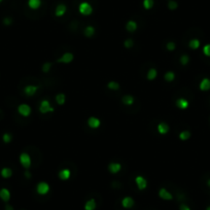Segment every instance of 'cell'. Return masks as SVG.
Listing matches in <instances>:
<instances>
[{
	"instance_id": "f35d334b",
	"label": "cell",
	"mask_w": 210,
	"mask_h": 210,
	"mask_svg": "<svg viewBox=\"0 0 210 210\" xmlns=\"http://www.w3.org/2000/svg\"><path fill=\"white\" fill-rule=\"evenodd\" d=\"M179 210H190V208L189 206H187V204H185V203H182V204L179 205Z\"/></svg>"
},
{
	"instance_id": "d6986e66",
	"label": "cell",
	"mask_w": 210,
	"mask_h": 210,
	"mask_svg": "<svg viewBox=\"0 0 210 210\" xmlns=\"http://www.w3.org/2000/svg\"><path fill=\"white\" fill-rule=\"evenodd\" d=\"M138 29V23L135 20H129L126 23V30L130 33H134Z\"/></svg>"
},
{
	"instance_id": "e575fe53",
	"label": "cell",
	"mask_w": 210,
	"mask_h": 210,
	"mask_svg": "<svg viewBox=\"0 0 210 210\" xmlns=\"http://www.w3.org/2000/svg\"><path fill=\"white\" fill-rule=\"evenodd\" d=\"M178 7V3L174 0H169L168 1V8L170 10H175L176 8Z\"/></svg>"
},
{
	"instance_id": "484cf974",
	"label": "cell",
	"mask_w": 210,
	"mask_h": 210,
	"mask_svg": "<svg viewBox=\"0 0 210 210\" xmlns=\"http://www.w3.org/2000/svg\"><path fill=\"white\" fill-rule=\"evenodd\" d=\"M97 207V203H96V200L93 198L89 199L88 201L86 202L84 204V210H95Z\"/></svg>"
},
{
	"instance_id": "7a4b0ae2",
	"label": "cell",
	"mask_w": 210,
	"mask_h": 210,
	"mask_svg": "<svg viewBox=\"0 0 210 210\" xmlns=\"http://www.w3.org/2000/svg\"><path fill=\"white\" fill-rule=\"evenodd\" d=\"M78 12H79V14H81V16L89 17V16H91V15L93 14L94 8H93L92 4H91L90 2L83 1V2H81L79 5H78Z\"/></svg>"
},
{
	"instance_id": "277c9868",
	"label": "cell",
	"mask_w": 210,
	"mask_h": 210,
	"mask_svg": "<svg viewBox=\"0 0 210 210\" xmlns=\"http://www.w3.org/2000/svg\"><path fill=\"white\" fill-rule=\"evenodd\" d=\"M18 113L20 114L23 118H28V116H31L32 113V108L31 106L27 103H21L20 105L18 106Z\"/></svg>"
},
{
	"instance_id": "8992f818",
	"label": "cell",
	"mask_w": 210,
	"mask_h": 210,
	"mask_svg": "<svg viewBox=\"0 0 210 210\" xmlns=\"http://www.w3.org/2000/svg\"><path fill=\"white\" fill-rule=\"evenodd\" d=\"M134 180H135L136 187H137V189L139 190H145L147 189V187H148V181H147V179L144 176H142V175H137Z\"/></svg>"
},
{
	"instance_id": "4fadbf2b",
	"label": "cell",
	"mask_w": 210,
	"mask_h": 210,
	"mask_svg": "<svg viewBox=\"0 0 210 210\" xmlns=\"http://www.w3.org/2000/svg\"><path fill=\"white\" fill-rule=\"evenodd\" d=\"M175 105H176V107L178 108V109L180 110H185L189 108L190 106V101L187 100V99L183 98V97H181V98H178L176 99V101H175Z\"/></svg>"
},
{
	"instance_id": "e0dca14e",
	"label": "cell",
	"mask_w": 210,
	"mask_h": 210,
	"mask_svg": "<svg viewBox=\"0 0 210 210\" xmlns=\"http://www.w3.org/2000/svg\"><path fill=\"white\" fill-rule=\"evenodd\" d=\"M122 103L125 106H132L135 103V97L133 95L126 94L122 97Z\"/></svg>"
},
{
	"instance_id": "b9f144b4",
	"label": "cell",
	"mask_w": 210,
	"mask_h": 210,
	"mask_svg": "<svg viewBox=\"0 0 210 210\" xmlns=\"http://www.w3.org/2000/svg\"><path fill=\"white\" fill-rule=\"evenodd\" d=\"M207 185H208V187H210V178L207 180Z\"/></svg>"
},
{
	"instance_id": "d4e9b609",
	"label": "cell",
	"mask_w": 210,
	"mask_h": 210,
	"mask_svg": "<svg viewBox=\"0 0 210 210\" xmlns=\"http://www.w3.org/2000/svg\"><path fill=\"white\" fill-rule=\"evenodd\" d=\"M107 89L109 91H113V92H118L121 89V84L120 83L116 81H109L107 83Z\"/></svg>"
},
{
	"instance_id": "9c48e42d",
	"label": "cell",
	"mask_w": 210,
	"mask_h": 210,
	"mask_svg": "<svg viewBox=\"0 0 210 210\" xmlns=\"http://www.w3.org/2000/svg\"><path fill=\"white\" fill-rule=\"evenodd\" d=\"M39 90V86L37 84H27L24 88V94L27 97H33L34 95H36V93Z\"/></svg>"
},
{
	"instance_id": "83f0119b",
	"label": "cell",
	"mask_w": 210,
	"mask_h": 210,
	"mask_svg": "<svg viewBox=\"0 0 210 210\" xmlns=\"http://www.w3.org/2000/svg\"><path fill=\"white\" fill-rule=\"evenodd\" d=\"M0 175L5 179L10 178L12 176V170L8 167H3L1 169V171H0Z\"/></svg>"
},
{
	"instance_id": "3957f363",
	"label": "cell",
	"mask_w": 210,
	"mask_h": 210,
	"mask_svg": "<svg viewBox=\"0 0 210 210\" xmlns=\"http://www.w3.org/2000/svg\"><path fill=\"white\" fill-rule=\"evenodd\" d=\"M19 162H20L22 167H23L24 169H26V170H28L32 165L31 156H30L28 153H22L20 155V157H19Z\"/></svg>"
},
{
	"instance_id": "ee69618b",
	"label": "cell",
	"mask_w": 210,
	"mask_h": 210,
	"mask_svg": "<svg viewBox=\"0 0 210 210\" xmlns=\"http://www.w3.org/2000/svg\"><path fill=\"white\" fill-rule=\"evenodd\" d=\"M2 1H3V0H0V2H2Z\"/></svg>"
},
{
	"instance_id": "2e32d148",
	"label": "cell",
	"mask_w": 210,
	"mask_h": 210,
	"mask_svg": "<svg viewBox=\"0 0 210 210\" xmlns=\"http://www.w3.org/2000/svg\"><path fill=\"white\" fill-rule=\"evenodd\" d=\"M134 205H135V201L132 197L126 196L122 199V206L125 209H131L132 207H134Z\"/></svg>"
},
{
	"instance_id": "7bdbcfd3",
	"label": "cell",
	"mask_w": 210,
	"mask_h": 210,
	"mask_svg": "<svg viewBox=\"0 0 210 210\" xmlns=\"http://www.w3.org/2000/svg\"><path fill=\"white\" fill-rule=\"evenodd\" d=\"M206 210H210V206H208V207H207V208H206Z\"/></svg>"
},
{
	"instance_id": "ffe728a7",
	"label": "cell",
	"mask_w": 210,
	"mask_h": 210,
	"mask_svg": "<svg viewBox=\"0 0 210 210\" xmlns=\"http://www.w3.org/2000/svg\"><path fill=\"white\" fill-rule=\"evenodd\" d=\"M158 73H159V72H158L157 68H155V67H151V68H149L148 71L146 72L147 81H155V79L158 77Z\"/></svg>"
},
{
	"instance_id": "d6a6232c",
	"label": "cell",
	"mask_w": 210,
	"mask_h": 210,
	"mask_svg": "<svg viewBox=\"0 0 210 210\" xmlns=\"http://www.w3.org/2000/svg\"><path fill=\"white\" fill-rule=\"evenodd\" d=\"M124 47H126L127 49H130L134 47V40L132 38H127L124 41Z\"/></svg>"
},
{
	"instance_id": "ba28073f",
	"label": "cell",
	"mask_w": 210,
	"mask_h": 210,
	"mask_svg": "<svg viewBox=\"0 0 210 210\" xmlns=\"http://www.w3.org/2000/svg\"><path fill=\"white\" fill-rule=\"evenodd\" d=\"M123 169V166L121 163H118V162H110L109 164H108L107 166V170L109 171L110 174H118V173L122 171Z\"/></svg>"
},
{
	"instance_id": "603a6c76",
	"label": "cell",
	"mask_w": 210,
	"mask_h": 210,
	"mask_svg": "<svg viewBox=\"0 0 210 210\" xmlns=\"http://www.w3.org/2000/svg\"><path fill=\"white\" fill-rule=\"evenodd\" d=\"M0 199L4 202H8L10 199V192L6 187H2L0 190Z\"/></svg>"
},
{
	"instance_id": "5b68a950",
	"label": "cell",
	"mask_w": 210,
	"mask_h": 210,
	"mask_svg": "<svg viewBox=\"0 0 210 210\" xmlns=\"http://www.w3.org/2000/svg\"><path fill=\"white\" fill-rule=\"evenodd\" d=\"M51 190V187L47 182L45 181H40L36 185V193L40 196H45L47 195Z\"/></svg>"
},
{
	"instance_id": "836d02e7",
	"label": "cell",
	"mask_w": 210,
	"mask_h": 210,
	"mask_svg": "<svg viewBox=\"0 0 210 210\" xmlns=\"http://www.w3.org/2000/svg\"><path fill=\"white\" fill-rule=\"evenodd\" d=\"M12 136L10 135L9 133H4L3 135H2V141L4 142V143H9V142H12Z\"/></svg>"
},
{
	"instance_id": "f1b7e54d",
	"label": "cell",
	"mask_w": 210,
	"mask_h": 210,
	"mask_svg": "<svg viewBox=\"0 0 210 210\" xmlns=\"http://www.w3.org/2000/svg\"><path fill=\"white\" fill-rule=\"evenodd\" d=\"M190 136H192V134H190V132L187 131V130H182V131L179 132L178 134V138L181 141H187V140H189Z\"/></svg>"
},
{
	"instance_id": "6da1fadb",
	"label": "cell",
	"mask_w": 210,
	"mask_h": 210,
	"mask_svg": "<svg viewBox=\"0 0 210 210\" xmlns=\"http://www.w3.org/2000/svg\"><path fill=\"white\" fill-rule=\"evenodd\" d=\"M38 110L41 114H47V113H52L55 111V108L52 105V103L49 102V100L47 99H42L38 106Z\"/></svg>"
},
{
	"instance_id": "52a82bcc",
	"label": "cell",
	"mask_w": 210,
	"mask_h": 210,
	"mask_svg": "<svg viewBox=\"0 0 210 210\" xmlns=\"http://www.w3.org/2000/svg\"><path fill=\"white\" fill-rule=\"evenodd\" d=\"M73 60H74V55L72 53H70V52H66V53L62 54L56 62L59 64H70Z\"/></svg>"
},
{
	"instance_id": "7c38bea8",
	"label": "cell",
	"mask_w": 210,
	"mask_h": 210,
	"mask_svg": "<svg viewBox=\"0 0 210 210\" xmlns=\"http://www.w3.org/2000/svg\"><path fill=\"white\" fill-rule=\"evenodd\" d=\"M157 131L160 135H167L170 132V126L166 122H160L157 126Z\"/></svg>"
},
{
	"instance_id": "7402d4cb",
	"label": "cell",
	"mask_w": 210,
	"mask_h": 210,
	"mask_svg": "<svg viewBox=\"0 0 210 210\" xmlns=\"http://www.w3.org/2000/svg\"><path fill=\"white\" fill-rule=\"evenodd\" d=\"M95 33H96V29H95V27L92 25H88L84 29V35L88 38L93 37V36L95 35Z\"/></svg>"
},
{
	"instance_id": "60d3db41",
	"label": "cell",
	"mask_w": 210,
	"mask_h": 210,
	"mask_svg": "<svg viewBox=\"0 0 210 210\" xmlns=\"http://www.w3.org/2000/svg\"><path fill=\"white\" fill-rule=\"evenodd\" d=\"M5 210H14V208H12V206H10V205H6Z\"/></svg>"
},
{
	"instance_id": "74e56055",
	"label": "cell",
	"mask_w": 210,
	"mask_h": 210,
	"mask_svg": "<svg viewBox=\"0 0 210 210\" xmlns=\"http://www.w3.org/2000/svg\"><path fill=\"white\" fill-rule=\"evenodd\" d=\"M203 54H204L206 57H210V43L205 44L204 47H203Z\"/></svg>"
},
{
	"instance_id": "1f68e13d",
	"label": "cell",
	"mask_w": 210,
	"mask_h": 210,
	"mask_svg": "<svg viewBox=\"0 0 210 210\" xmlns=\"http://www.w3.org/2000/svg\"><path fill=\"white\" fill-rule=\"evenodd\" d=\"M179 62L182 66H187V64L190 63V56L187 55V54H183V55L180 56L179 58Z\"/></svg>"
},
{
	"instance_id": "30bf717a",
	"label": "cell",
	"mask_w": 210,
	"mask_h": 210,
	"mask_svg": "<svg viewBox=\"0 0 210 210\" xmlns=\"http://www.w3.org/2000/svg\"><path fill=\"white\" fill-rule=\"evenodd\" d=\"M86 125H88L89 128L93 130H96L98 128H100L101 126V120L97 116H90V118L86 120Z\"/></svg>"
},
{
	"instance_id": "d590c367",
	"label": "cell",
	"mask_w": 210,
	"mask_h": 210,
	"mask_svg": "<svg viewBox=\"0 0 210 210\" xmlns=\"http://www.w3.org/2000/svg\"><path fill=\"white\" fill-rule=\"evenodd\" d=\"M166 49H167L168 52H173L176 49V44H175V42L173 41H168L166 43Z\"/></svg>"
},
{
	"instance_id": "5bb4252c",
	"label": "cell",
	"mask_w": 210,
	"mask_h": 210,
	"mask_svg": "<svg viewBox=\"0 0 210 210\" xmlns=\"http://www.w3.org/2000/svg\"><path fill=\"white\" fill-rule=\"evenodd\" d=\"M158 196L165 201H170L173 199V195L171 194L166 187H161V189L159 190V192H158Z\"/></svg>"
},
{
	"instance_id": "8d00e7d4",
	"label": "cell",
	"mask_w": 210,
	"mask_h": 210,
	"mask_svg": "<svg viewBox=\"0 0 210 210\" xmlns=\"http://www.w3.org/2000/svg\"><path fill=\"white\" fill-rule=\"evenodd\" d=\"M52 66H53V63H51V62H45V63L42 65V71H43L44 73L49 72V70H51Z\"/></svg>"
},
{
	"instance_id": "ac0fdd59",
	"label": "cell",
	"mask_w": 210,
	"mask_h": 210,
	"mask_svg": "<svg viewBox=\"0 0 210 210\" xmlns=\"http://www.w3.org/2000/svg\"><path fill=\"white\" fill-rule=\"evenodd\" d=\"M28 7L32 10H37L41 7L42 5V0H28L27 2Z\"/></svg>"
},
{
	"instance_id": "4dcf8cb0",
	"label": "cell",
	"mask_w": 210,
	"mask_h": 210,
	"mask_svg": "<svg viewBox=\"0 0 210 210\" xmlns=\"http://www.w3.org/2000/svg\"><path fill=\"white\" fill-rule=\"evenodd\" d=\"M142 6L145 10H150L155 6V0H143Z\"/></svg>"
},
{
	"instance_id": "cb8c5ba5",
	"label": "cell",
	"mask_w": 210,
	"mask_h": 210,
	"mask_svg": "<svg viewBox=\"0 0 210 210\" xmlns=\"http://www.w3.org/2000/svg\"><path fill=\"white\" fill-rule=\"evenodd\" d=\"M55 101L59 106H63L66 103V95L64 93H58L55 96Z\"/></svg>"
},
{
	"instance_id": "44dd1931",
	"label": "cell",
	"mask_w": 210,
	"mask_h": 210,
	"mask_svg": "<svg viewBox=\"0 0 210 210\" xmlns=\"http://www.w3.org/2000/svg\"><path fill=\"white\" fill-rule=\"evenodd\" d=\"M199 88H200V90L203 91V92H206V91L210 90V79L208 77H204V78L200 81Z\"/></svg>"
},
{
	"instance_id": "4316f807",
	"label": "cell",
	"mask_w": 210,
	"mask_h": 210,
	"mask_svg": "<svg viewBox=\"0 0 210 210\" xmlns=\"http://www.w3.org/2000/svg\"><path fill=\"white\" fill-rule=\"evenodd\" d=\"M175 78H176V74H175V72L172 70H169L167 72H165V74H164V79H165L167 83H172V81H175Z\"/></svg>"
},
{
	"instance_id": "ab89813d",
	"label": "cell",
	"mask_w": 210,
	"mask_h": 210,
	"mask_svg": "<svg viewBox=\"0 0 210 210\" xmlns=\"http://www.w3.org/2000/svg\"><path fill=\"white\" fill-rule=\"evenodd\" d=\"M12 19H9V18H5L3 20V24L4 25H6V26H8V25H10V24H12Z\"/></svg>"
},
{
	"instance_id": "9a60e30c",
	"label": "cell",
	"mask_w": 210,
	"mask_h": 210,
	"mask_svg": "<svg viewBox=\"0 0 210 210\" xmlns=\"http://www.w3.org/2000/svg\"><path fill=\"white\" fill-rule=\"evenodd\" d=\"M67 12V5L64 3H59L57 6H56L55 9V16L57 18H62L66 15Z\"/></svg>"
},
{
	"instance_id": "8fae6325",
	"label": "cell",
	"mask_w": 210,
	"mask_h": 210,
	"mask_svg": "<svg viewBox=\"0 0 210 210\" xmlns=\"http://www.w3.org/2000/svg\"><path fill=\"white\" fill-rule=\"evenodd\" d=\"M71 170L69 168H63L58 172V177H59L60 180L62 181H67L70 179L71 177Z\"/></svg>"
},
{
	"instance_id": "f546056e",
	"label": "cell",
	"mask_w": 210,
	"mask_h": 210,
	"mask_svg": "<svg viewBox=\"0 0 210 210\" xmlns=\"http://www.w3.org/2000/svg\"><path fill=\"white\" fill-rule=\"evenodd\" d=\"M201 45V41L198 38H192L189 41V47L190 49H198Z\"/></svg>"
}]
</instances>
